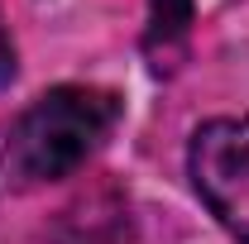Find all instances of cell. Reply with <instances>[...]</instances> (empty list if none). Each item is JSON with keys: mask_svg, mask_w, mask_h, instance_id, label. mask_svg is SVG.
Returning a JSON list of instances; mask_svg holds the SVG:
<instances>
[{"mask_svg": "<svg viewBox=\"0 0 249 244\" xmlns=\"http://www.w3.org/2000/svg\"><path fill=\"white\" fill-rule=\"evenodd\" d=\"M15 77V43H10V29H5V19H0V87Z\"/></svg>", "mask_w": 249, "mask_h": 244, "instance_id": "4", "label": "cell"}, {"mask_svg": "<svg viewBox=\"0 0 249 244\" xmlns=\"http://www.w3.org/2000/svg\"><path fill=\"white\" fill-rule=\"evenodd\" d=\"M192 0H154V34H182Z\"/></svg>", "mask_w": 249, "mask_h": 244, "instance_id": "3", "label": "cell"}, {"mask_svg": "<svg viewBox=\"0 0 249 244\" xmlns=\"http://www.w3.org/2000/svg\"><path fill=\"white\" fill-rule=\"evenodd\" d=\"M187 168L211 215L249 244V120H206L192 134Z\"/></svg>", "mask_w": 249, "mask_h": 244, "instance_id": "2", "label": "cell"}, {"mask_svg": "<svg viewBox=\"0 0 249 244\" xmlns=\"http://www.w3.org/2000/svg\"><path fill=\"white\" fill-rule=\"evenodd\" d=\"M120 120V96L106 87H53L10 129V173L24 187L72 177Z\"/></svg>", "mask_w": 249, "mask_h": 244, "instance_id": "1", "label": "cell"}]
</instances>
